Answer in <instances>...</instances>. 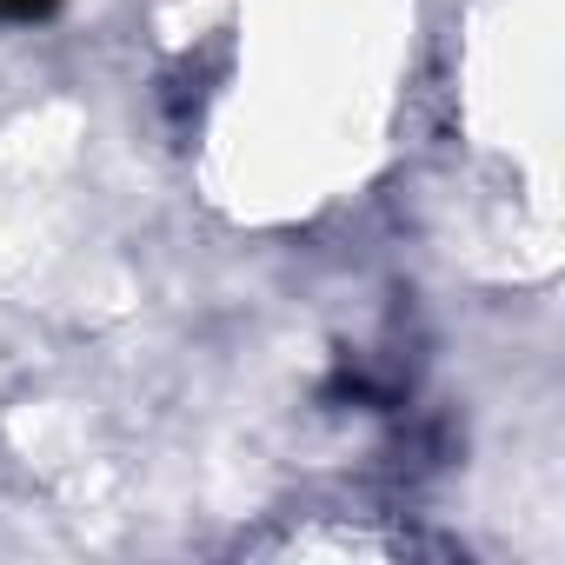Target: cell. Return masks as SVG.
I'll use <instances>...</instances> for the list:
<instances>
[{
	"mask_svg": "<svg viewBox=\"0 0 565 565\" xmlns=\"http://www.w3.org/2000/svg\"><path fill=\"white\" fill-rule=\"evenodd\" d=\"M47 14H54V0H0V21H14V28L47 21Z\"/></svg>",
	"mask_w": 565,
	"mask_h": 565,
	"instance_id": "cell-1",
	"label": "cell"
}]
</instances>
